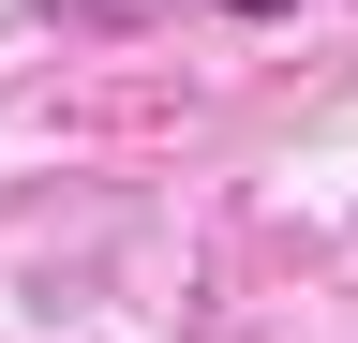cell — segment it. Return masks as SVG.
Returning <instances> with one entry per match:
<instances>
[{"label": "cell", "instance_id": "cell-1", "mask_svg": "<svg viewBox=\"0 0 358 343\" xmlns=\"http://www.w3.org/2000/svg\"><path fill=\"white\" fill-rule=\"evenodd\" d=\"M209 15H299V0H209Z\"/></svg>", "mask_w": 358, "mask_h": 343}]
</instances>
